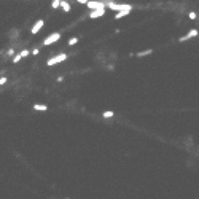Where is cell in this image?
<instances>
[{
	"mask_svg": "<svg viewBox=\"0 0 199 199\" xmlns=\"http://www.w3.org/2000/svg\"><path fill=\"white\" fill-rule=\"evenodd\" d=\"M78 3H85V5H88V2H89V0H77Z\"/></svg>",
	"mask_w": 199,
	"mask_h": 199,
	"instance_id": "19",
	"label": "cell"
},
{
	"mask_svg": "<svg viewBox=\"0 0 199 199\" xmlns=\"http://www.w3.org/2000/svg\"><path fill=\"white\" fill-rule=\"evenodd\" d=\"M61 7H62V10L66 11V13H69V11H70V5H69V3L66 2V0H61Z\"/></svg>",
	"mask_w": 199,
	"mask_h": 199,
	"instance_id": "9",
	"label": "cell"
},
{
	"mask_svg": "<svg viewBox=\"0 0 199 199\" xmlns=\"http://www.w3.org/2000/svg\"><path fill=\"white\" fill-rule=\"evenodd\" d=\"M32 54H34V56H37V54H38V48H35L34 51H32Z\"/></svg>",
	"mask_w": 199,
	"mask_h": 199,
	"instance_id": "20",
	"label": "cell"
},
{
	"mask_svg": "<svg viewBox=\"0 0 199 199\" xmlns=\"http://www.w3.org/2000/svg\"><path fill=\"white\" fill-rule=\"evenodd\" d=\"M196 35H198V30L193 29L191 32H188L185 37H182V38H180V41H185V40H188V38H193V37H196Z\"/></svg>",
	"mask_w": 199,
	"mask_h": 199,
	"instance_id": "7",
	"label": "cell"
},
{
	"mask_svg": "<svg viewBox=\"0 0 199 199\" xmlns=\"http://www.w3.org/2000/svg\"><path fill=\"white\" fill-rule=\"evenodd\" d=\"M102 116H104V118H112V116H113V112H110V110H108V112H104Z\"/></svg>",
	"mask_w": 199,
	"mask_h": 199,
	"instance_id": "13",
	"label": "cell"
},
{
	"mask_svg": "<svg viewBox=\"0 0 199 199\" xmlns=\"http://www.w3.org/2000/svg\"><path fill=\"white\" fill-rule=\"evenodd\" d=\"M107 8L115 10V11H123V10H128V8H132V7L126 5V3H113V2H110V3H107Z\"/></svg>",
	"mask_w": 199,
	"mask_h": 199,
	"instance_id": "1",
	"label": "cell"
},
{
	"mask_svg": "<svg viewBox=\"0 0 199 199\" xmlns=\"http://www.w3.org/2000/svg\"><path fill=\"white\" fill-rule=\"evenodd\" d=\"M107 5H104L102 2H94V0H92V2H88V8H91L92 11L94 10H99V8H105Z\"/></svg>",
	"mask_w": 199,
	"mask_h": 199,
	"instance_id": "4",
	"label": "cell"
},
{
	"mask_svg": "<svg viewBox=\"0 0 199 199\" xmlns=\"http://www.w3.org/2000/svg\"><path fill=\"white\" fill-rule=\"evenodd\" d=\"M21 59H22V56H21V54H18V56H15V59H13V62H15V64H18V62L21 61Z\"/></svg>",
	"mask_w": 199,
	"mask_h": 199,
	"instance_id": "16",
	"label": "cell"
},
{
	"mask_svg": "<svg viewBox=\"0 0 199 199\" xmlns=\"http://www.w3.org/2000/svg\"><path fill=\"white\" fill-rule=\"evenodd\" d=\"M147 54H151V49H147V51H142V53H139L137 56H147Z\"/></svg>",
	"mask_w": 199,
	"mask_h": 199,
	"instance_id": "14",
	"label": "cell"
},
{
	"mask_svg": "<svg viewBox=\"0 0 199 199\" xmlns=\"http://www.w3.org/2000/svg\"><path fill=\"white\" fill-rule=\"evenodd\" d=\"M67 59V54H57V56H54L51 59H48V66H54V64H59V62H62V61H66Z\"/></svg>",
	"mask_w": 199,
	"mask_h": 199,
	"instance_id": "2",
	"label": "cell"
},
{
	"mask_svg": "<svg viewBox=\"0 0 199 199\" xmlns=\"http://www.w3.org/2000/svg\"><path fill=\"white\" fill-rule=\"evenodd\" d=\"M131 10H132V8H128V10L118 11V13H116V16H115V19H121V18H124V16H126V15H128L129 11H131Z\"/></svg>",
	"mask_w": 199,
	"mask_h": 199,
	"instance_id": "8",
	"label": "cell"
},
{
	"mask_svg": "<svg viewBox=\"0 0 199 199\" xmlns=\"http://www.w3.org/2000/svg\"><path fill=\"white\" fill-rule=\"evenodd\" d=\"M34 108H35V110H40V112H45V110H48V107H46V105H43V104H35Z\"/></svg>",
	"mask_w": 199,
	"mask_h": 199,
	"instance_id": "10",
	"label": "cell"
},
{
	"mask_svg": "<svg viewBox=\"0 0 199 199\" xmlns=\"http://www.w3.org/2000/svg\"><path fill=\"white\" fill-rule=\"evenodd\" d=\"M77 43H78V38H77V37H73V38H70V40H69V45H70V46L77 45Z\"/></svg>",
	"mask_w": 199,
	"mask_h": 199,
	"instance_id": "11",
	"label": "cell"
},
{
	"mask_svg": "<svg viewBox=\"0 0 199 199\" xmlns=\"http://www.w3.org/2000/svg\"><path fill=\"white\" fill-rule=\"evenodd\" d=\"M19 54H21V56H22V57H27V56H29V54H30V53H29V51H27V49H22V51H21Z\"/></svg>",
	"mask_w": 199,
	"mask_h": 199,
	"instance_id": "15",
	"label": "cell"
},
{
	"mask_svg": "<svg viewBox=\"0 0 199 199\" xmlns=\"http://www.w3.org/2000/svg\"><path fill=\"white\" fill-rule=\"evenodd\" d=\"M104 13H105V8H99V10H94V11H91L89 18H92V19H96V18H100V16H104Z\"/></svg>",
	"mask_w": 199,
	"mask_h": 199,
	"instance_id": "6",
	"label": "cell"
},
{
	"mask_svg": "<svg viewBox=\"0 0 199 199\" xmlns=\"http://www.w3.org/2000/svg\"><path fill=\"white\" fill-rule=\"evenodd\" d=\"M43 24H45V21H43V19H38V21H37L34 26H32L30 32H32V34H37V32H40V29L43 27Z\"/></svg>",
	"mask_w": 199,
	"mask_h": 199,
	"instance_id": "5",
	"label": "cell"
},
{
	"mask_svg": "<svg viewBox=\"0 0 199 199\" xmlns=\"http://www.w3.org/2000/svg\"><path fill=\"white\" fill-rule=\"evenodd\" d=\"M59 37H61V34H57V32H56V34H51L49 37H46V38L43 40V45H45V46H48V45L54 43L56 40H59Z\"/></svg>",
	"mask_w": 199,
	"mask_h": 199,
	"instance_id": "3",
	"label": "cell"
},
{
	"mask_svg": "<svg viewBox=\"0 0 199 199\" xmlns=\"http://www.w3.org/2000/svg\"><path fill=\"white\" fill-rule=\"evenodd\" d=\"M51 7H53V8H57V7H61V0H53Z\"/></svg>",
	"mask_w": 199,
	"mask_h": 199,
	"instance_id": "12",
	"label": "cell"
},
{
	"mask_svg": "<svg viewBox=\"0 0 199 199\" xmlns=\"http://www.w3.org/2000/svg\"><path fill=\"white\" fill-rule=\"evenodd\" d=\"M7 81H8V78H7V77H2V78H0V85H5Z\"/></svg>",
	"mask_w": 199,
	"mask_h": 199,
	"instance_id": "17",
	"label": "cell"
},
{
	"mask_svg": "<svg viewBox=\"0 0 199 199\" xmlns=\"http://www.w3.org/2000/svg\"><path fill=\"white\" fill-rule=\"evenodd\" d=\"M189 19H196V13H189Z\"/></svg>",
	"mask_w": 199,
	"mask_h": 199,
	"instance_id": "18",
	"label": "cell"
}]
</instances>
